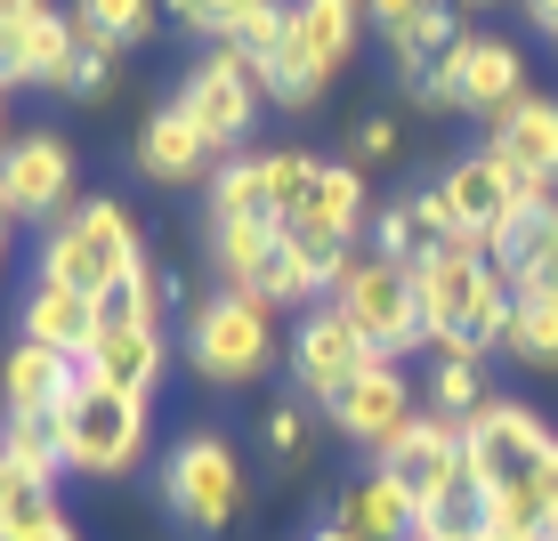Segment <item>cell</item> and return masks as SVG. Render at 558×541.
<instances>
[{
	"instance_id": "cell-1",
	"label": "cell",
	"mask_w": 558,
	"mask_h": 541,
	"mask_svg": "<svg viewBox=\"0 0 558 541\" xmlns=\"http://www.w3.org/2000/svg\"><path fill=\"white\" fill-rule=\"evenodd\" d=\"M461 469L494 533H558V429L534 404L494 396L477 420H461Z\"/></svg>"
},
{
	"instance_id": "cell-2",
	"label": "cell",
	"mask_w": 558,
	"mask_h": 541,
	"mask_svg": "<svg viewBox=\"0 0 558 541\" xmlns=\"http://www.w3.org/2000/svg\"><path fill=\"white\" fill-rule=\"evenodd\" d=\"M413 299H421V347H429L437 364H486V356H502V340H510V275L486 259L477 243H446V250H429V259L413 267Z\"/></svg>"
},
{
	"instance_id": "cell-3",
	"label": "cell",
	"mask_w": 558,
	"mask_h": 541,
	"mask_svg": "<svg viewBox=\"0 0 558 541\" xmlns=\"http://www.w3.org/2000/svg\"><path fill=\"white\" fill-rule=\"evenodd\" d=\"M49 429H57V453H65L73 477H130L154 444V396L106 389V380H89V364H73Z\"/></svg>"
},
{
	"instance_id": "cell-4",
	"label": "cell",
	"mask_w": 558,
	"mask_h": 541,
	"mask_svg": "<svg viewBox=\"0 0 558 541\" xmlns=\"http://www.w3.org/2000/svg\"><path fill=\"white\" fill-rule=\"evenodd\" d=\"M146 259V243H138V219H130L113 195H82L65 210V219L41 235V250H33V275L41 283H65V292H82V299H113L130 283V267Z\"/></svg>"
},
{
	"instance_id": "cell-5",
	"label": "cell",
	"mask_w": 558,
	"mask_h": 541,
	"mask_svg": "<svg viewBox=\"0 0 558 541\" xmlns=\"http://www.w3.org/2000/svg\"><path fill=\"white\" fill-rule=\"evenodd\" d=\"M364 41V0H292V25H283V49L259 65V89L276 106L307 113L324 89L349 73V57Z\"/></svg>"
},
{
	"instance_id": "cell-6",
	"label": "cell",
	"mask_w": 558,
	"mask_h": 541,
	"mask_svg": "<svg viewBox=\"0 0 558 541\" xmlns=\"http://www.w3.org/2000/svg\"><path fill=\"white\" fill-rule=\"evenodd\" d=\"M283 356L276 307L252 292H210L186 307V364H195L203 389H252L267 364Z\"/></svg>"
},
{
	"instance_id": "cell-7",
	"label": "cell",
	"mask_w": 558,
	"mask_h": 541,
	"mask_svg": "<svg viewBox=\"0 0 558 541\" xmlns=\"http://www.w3.org/2000/svg\"><path fill=\"white\" fill-rule=\"evenodd\" d=\"M340 307V316L356 323L364 340H373V356L405 364L421 347V299H413V267L380 259V250H340L332 259V292H324Z\"/></svg>"
},
{
	"instance_id": "cell-8",
	"label": "cell",
	"mask_w": 558,
	"mask_h": 541,
	"mask_svg": "<svg viewBox=\"0 0 558 541\" xmlns=\"http://www.w3.org/2000/svg\"><path fill=\"white\" fill-rule=\"evenodd\" d=\"M162 509L186 533H227L243 509V453L227 429H186L162 453Z\"/></svg>"
},
{
	"instance_id": "cell-9",
	"label": "cell",
	"mask_w": 558,
	"mask_h": 541,
	"mask_svg": "<svg viewBox=\"0 0 558 541\" xmlns=\"http://www.w3.org/2000/svg\"><path fill=\"white\" fill-rule=\"evenodd\" d=\"M429 195H437V210H446V226L461 243H477V250H494V235H510L526 210H543V202H558V195H543V186H526V179H510L502 162H494L486 146L477 153H461V162H446L429 179Z\"/></svg>"
},
{
	"instance_id": "cell-10",
	"label": "cell",
	"mask_w": 558,
	"mask_h": 541,
	"mask_svg": "<svg viewBox=\"0 0 558 541\" xmlns=\"http://www.w3.org/2000/svg\"><path fill=\"white\" fill-rule=\"evenodd\" d=\"M259 98H267V89H259V65H252L235 41H210L195 65H186V82H179L186 122L203 130V146L219 153V162L243 146V130L259 122Z\"/></svg>"
},
{
	"instance_id": "cell-11",
	"label": "cell",
	"mask_w": 558,
	"mask_h": 541,
	"mask_svg": "<svg viewBox=\"0 0 558 541\" xmlns=\"http://www.w3.org/2000/svg\"><path fill=\"white\" fill-rule=\"evenodd\" d=\"M283 356H292L300 396H307V404H324V413H332V396L349 389V380H364V372L380 364V356H373V340H364L332 299H316V307L300 316V332L283 340Z\"/></svg>"
},
{
	"instance_id": "cell-12",
	"label": "cell",
	"mask_w": 558,
	"mask_h": 541,
	"mask_svg": "<svg viewBox=\"0 0 558 541\" xmlns=\"http://www.w3.org/2000/svg\"><path fill=\"white\" fill-rule=\"evenodd\" d=\"M73 179H82V162H73V146L57 130H25V138L0 146V210L9 219L57 226L73 210Z\"/></svg>"
},
{
	"instance_id": "cell-13",
	"label": "cell",
	"mask_w": 558,
	"mask_h": 541,
	"mask_svg": "<svg viewBox=\"0 0 558 541\" xmlns=\"http://www.w3.org/2000/svg\"><path fill=\"white\" fill-rule=\"evenodd\" d=\"M373 469H389L421 517H429V509H453V501H470V469H461V429H453V420H437V413H413V429L397 437L389 453L373 460Z\"/></svg>"
},
{
	"instance_id": "cell-14",
	"label": "cell",
	"mask_w": 558,
	"mask_h": 541,
	"mask_svg": "<svg viewBox=\"0 0 558 541\" xmlns=\"http://www.w3.org/2000/svg\"><path fill=\"white\" fill-rule=\"evenodd\" d=\"M364 219H373V179L356 162H324L316 186L300 195V210L283 219V235H300L316 259H340V250H356Z\"/></svg>"
},
{
	"instance_id": "cell-15",
	"label": "cell",
	"mask_w": 558,
	"mask_h": 541,
	"mask_svg": "<svg viewBox=\"0 0 558 541\" xmlns=\"http://www.w3.org/2000/svg\"><path fill=\"white\" fill-rule=\"evenodd\" d=\"M413 413H421V404H413V380H405V364H389V356L332 396V429L349 437L356 453H373V460L413 429Z\"/></svg>"
},
{
	"instance_id": "cell-16",
	"label": "cell",
	"mask_w": 558,
	"mask_h": 541,
	"mask_svg": "<svg viewBox=\"0 0 558 541\" xmlns=\"http://www.w3.org/2000/svg\"><path fill=\"white\" fill-rule=\"evenodd\" d=\"M446 89H453V113L494 122V113H510L526 98V57L502 33H461V49L446 57Z\"/></svg>"
},
{
	"instance_id": "cell-17",
	"label": "cell",
	"mask_w": 558,
	"mask_h": 541,
	"mask_svg": "<svg viewBox=\"0 0 558 541\" xmlns=\"http://www.w3.org/2000/svg\"><path fill=\"white\" fill-rule=\"evenodd\" d=\"M486 153L510 170V179H526V186H543V195H558V98L526 89L510 113H494V122H486Z\"/></svg>"
},
{
	"instance_id": "cell-18",
	"label": "cell",
	"mask_w": 558,
	"mask_h": 541,
	"mask_svg": "<svg viewBox=\"0 0 558 541\" xmlns=\"http://www.w3.org/2000/svg\"><path fill=\"white\" fill-rule=\"evenodd\" d=\"M73 57H82V25L57 16V9H41L33 25L0 33V82H9V89H65Z\"/></svg>"
},
{
	"instance_id": "cell-19",
	"label": "cell",
	"mask_w": 558,
	"mask_h": 541,
	"mask_svg": "<svg viewBox=\"0 0 558 541\" xmlns=\"http://www.w3.org/2000/svg\"><path fill=\"white\" fill-rule=\"evenodd\" d=\"M98 332H106V307H98V299H82V292H65V283H41V275H33L25 307H16V340L57 347V356L82 364L89 347H98Z\"/></svg>"
},
{
	"instance_id": "cell-20",
	"label": "cell",
	"mask_w": 558,
	"mask_h": 541,
	"mask_svg": "<svg viewBox=\"0 0 558 541\" xmlns=\"http://www.w3.org/2000/svg\"><path fill=\"white\" fill-rule=\"evenodd\" d=\"M82 364H89V380H106V389L154 396V389H162V372H170V340H162V323L106 316V332H98V347H89Z\"/></svg>"
},
{
	"instance_id": "cell-21",
	"label": "cell",
	"mask_w": 558,
	"mask_h": 541,
	"mask_svg": "<svg viewBox=\"0 0 558 541\" xmlns=\"http://www.w3.org/2000/svg\"><path fill=\"white\" fill-rule=\"evenodd\" d=\"M130 153H138V170H146L154 186H186V179H210V162H219V153L203 146V130L186 122V106H179V98L146 113V122H138V146H130Z\"/></svg>"
},
{
	"instance_id": "cell-22",
	"label": "cell",
	"mask_w": 558,
	"mask_h": 541,
	"mask_svg": "<svg viewBox=\"0 0 558 541\" xmlns=\"http://www.w3.org/2000/svg\"><path fill=\"white\" fill-rule=\"evenodd\" d=\"M332 526L349 533V541H413L421 509L405 501V485H397L389 469H364V477H349V485H340Z\"/></svg>"
},
{
	"instance_id": "cell-23",
	"label": "cell",
	"mask_w": 558,
	"mask_h": 541,
	"mask_svg": "<svg viewBox=\"0 0 558 541\" xmlns=\"http://www.w3.org/2000/svg\"><path fill=\"white\" fill-rule=\"evenodd\" d=\"M486 259L510 275V292H518V299H558V202L526 210L510 235H494Z\"/></svg>"
},
{
	"instance_id": "cell-24",
	"label": "cell",
	"mask_w": 558,
	"mask_h": 541,
	"mask_svg": "<svg viewBox=\"0 0 558 541\" xmlns=\"http://www.w3.org/2000/svg\"><path fill=\"white\" fill-rule=\"evenodd\" d=\"M446 243H453V226H446V210H437L429 186L397 195L389 210H380V226H373V250H380V259H397V267H421L429 250H446Z\"/></svg>"
},
{
	"instance_id": "cell-25",
	"label": "cell",
	"mask_w": 558,
	"mask_h": 541,
	"mask_svg": "<svg viewBox=\"0 0 558 541\" xmlns=\"http://www.w3.org/2000/svg\"><path fill=\"white\" fill-rule=\"evenodd\" d=\"M65 380H73V356H57V347L16 340L9 356H0V413H57Z\"/></svg>"
},
{
	"instance_id": "cell-26",
	"label": "cell",
	"mask_w": 558,
	"mask_h": 541,
	"mask_svg": "<svg viewBox=\"0 0 558 541\" xmlns=\"http://www.w3.org/2000/svg\"><path fill=\"white\" fill-rule=\"evenodd\" d=\"M276 235H283L276 219H219V226H210V267H219V292H259Z\"/></svg>"
},
{
	"instance_id": "cell-27",
	"label": "cell",
	"mask_w": 558,
	"mask_h": 541,
	"mask_svg": "<svg viewBox=\"0 0 558 541\" xmlns=\"http://www.w3.org/2000/svg\"><path fill=\"white\" fill-rule=\"evenodd\" d=\"M0 460H9V477L57 485V477H65V453H57L49 413H0Z\"/></svg>"
},
{
	"instance_id": "cell-28",
	"label": "cell",
	"mask_w": 558,
	"mask_h": 541,
	"mask_svg": "<svg viewBox=\"0 0 558 541\" xmlns=\"http://www.w3.org/2000/svg\"><path fill=\"white\" fill-rule=\"evenodd\" d=\"M203 219H267V179H259V153H227V162H210L203 179Z\"/></svg>"
},
{
	"instance_id": "cell-29",
	"label": "cell",
	"mask_w": 558,
	"mask_h": 541,
	"mask_svg": "<svg viewBox=\"0 0 558 541\" xmlns=\"http://www.w3.org/2000/svg\"><path fill=\"white\" fill-rule=\"evenodd\" d=\"M502 356L534 364V372H558V299H518V307H510Z\"/></svg>"
},
{
	"instance_id": "cell-30",
	"label": "cell",
	"mask_w": 558,
	"mask_h": 541,
	"mask_svg": "<svg viewBox=\"0 0 558 541\" xmlns=\"http://www.w3.org/2000/svg\"><path fill=\"white\" fill-rule=\"evenodd\" d=\"M154 16H162V0H82L73 25L98 33V41H113V49H138L146 33H154Z\"/></svg>"
},
{
	"instance_id": "cell-31",
	"label": "cell",
	"mask_w": 558,
	"mask_h": 541,
	"mask_svg": "<svg viewBox=\"0 0 558 541\" xmlns=\"http://www.w3.org/2000/svg\"><path fill=\"white\" fill-rule=\"evenodd\" d=\"M316 153H307V146H276V153H259V179H267V219H292V210H300V195H307V186H316Z\"/></svg>"
},
{
	"instance_id": "cell-32",
	"label": "cell",
	"mask_w": 558,
	"mask_h": 541,
	"mask_svg": "<svg viewBox=\"0 0 558 541\" xmlns=\"http://www.w3.org/2000/svg\"><path fill=\"white\" fill-rule=\"evenodd\" d=\"M486 380H477V364H437V372H429V413L437 420H453V429H461V420H477V413H486Z\"/></svg>"
},
{
	"instance_id": "cell-33",
	"label": "cell",
	"mask_w": 558,
	"mask_h": 541,
	"mask_svg": "<svg viewBox=\"0 0 558 541\" xmlns=\"http://www.w3.org/2000/svg\"><path fill=\"white\" fill-rule=\"evenodd\" d=\"M162 9H170V25H186L195 41H235L259 0H162Z\"/></svg>"
},
{
	"instance_id": "cell-34",
	"label": "cell",
	"mask_w": 558,
	"mask_h": 541,
	"mask_svg": "<svg viewBox=\"0 0 558 541\" xmlns=\"http://www.w3.org/2000/svg\"><path fill=\"white\" fill-rule=\"evenodd\" d=\"M113 65H122V49L98 41V33H82V57H73V73H65V98H106Z\"/></svg>"
},
{
	"instance_id": "cell-35",
	"label": "cell",
	"mask_w": 558,
	"mask_h": 541,
	"mask_svg": "<svg viewBox=\"0 0 558 541\" xmlns=\"http://www.w3.org/2000/svg\"><path fill=\"white\" fill-rule=\"evenodd\" d=\"M283 25H292V0H259L252 16H243V33H235V49L252 57V65H267V57L283 49Z\"/></svg>"
},
{
	"instance_id": "cell-36",
	"label": "cell",
	"mask_w": 558,
	"mask_h": 541,
	"mask_svg": "<svg viewBox=\"0 0 558 541\" xmlns=\"http://www.w3.org/2000/svg\"><path fill=\"white\" fill-rule=\"evenodd\" d=\"M413 541H486V517H477V501H453V509H429V517H421Z\"/></svg>"
},
{
	"instance_id": "cell-37",
	"label": "cell",
	"mask_w": 558,
	"mask_h": 541,
	"mask_svg": "<svg viewBox=\"0 0 558 541\" xmlns=\"http://www.w3.org/2000/svg\"><path fill=\"white\" fill-rule=\"evenodd\" d=\"M267 444H276L283 469L307 460V413H300V404H267Z\"/></svg>"
},
{
	"instance_id": "cell-38",
	"label": "cell",
	"mask_w": 558,
	"mask_h": 541,
	"mask_svg": "<svg viewBox=\"0 0 558 541\" xmlns=\"http://www.w3.org/2000/svg\"><path fill=\"white\" fill-rule=\"evenodd\" d=\"M429 9H437V0H364V25H373L380 41H397V33H405V25H421Z\"/></svg>"
},
{
	"instance_id": "cell-39",
	"label": "cell",
	"mask_w": 558,
	"mask_h": 541,
	"mask_svg": "<svg viewBox=\"0 0 558 541\" xmlns=\"http://www.w3.org/2000/svg\"><path fill=\"white\" fill-rule=\"evenodd\" d=\"M373 162H397V122H389V113L356 122V170H373Z\"/></svg>"
},
{
	"instance_id": "cell-40",
	"label": "cell",
	"mask_w": 558,
	"mask_h": 541,
	"mask_svg": "<svg viewBox=\"0 0 558 541\" xmlns=\"http://www.w3.org/2000/svg\"><path fill=\"white\" fill-rule=\"evenodd\" d=\"M49 0H0V33H16V25H33V16H41Z\"/></svg>"
},
{
	"instance_id": "cell-41",
	"label": "cell",
	"mask_w": 558,
	"mask_h": 541,
	"mask_svg": "<svg viewBox=\"0 0 558 541\" xmlns=\"http://www.w3.org/2000/svg\"><path fill=\"white\" fill-rule=\"evenodd\" d=\"M526 16H534V33H543V41H558V0H526Z\"/></svg>"
},
{
	"instance_id": "cell-42",
	"label": "cell",
	"mask_w": 558,
	"mask_h": 541,
	"mask_svg": "<svg viewBox=\"0 0 558 541\" xmlns=\"http://www.w3.org/2000/svg\"><path fill=\"white\" fill-rule=\"evenodd\" d=\"M307 541H349V533H340V526H332V517H324V526H316V533H307Z\"/></svg>"
},
{
	"instance_id": "cell-43",
	"label": "cell",
	"mask_w": 558,
	"mask_h": 541,
	"mask_svg": "<svg viewBox=\"0 0 558 541\" xmlns=\"http://www.w3.org/2000/svg\"><path fill=\"white\" fill-rule=\"evenodd\" d=\"M0 146H9V82H0Z\"/></svg>"
},
{
	"instance_id": "cell-44",
	"label": "cell",
	"mask_w": 558,
	"mask_h": 541,
	"mask_svg": "<svg viewBox=\"0 0 558 541\" xmlns=\"http://www.w3.org/2000/svg\"><path fill=\"white\" fill-rule=\"evenodd\" d=\"M41 541H82V533H73V526H49V533H41Z\"/></svg>"
},
{
	"instance_id": "cell-45",
	"label": "cell",
	"mask_w": 558,
	"mask_h": 541,
	"mask_svg": "<svg viewBox=\"0 0 558 541\" xmlns=\"http://www.w3.org/2000/svg\"><path fill=\"white\" fill-rule=\"evenodd\" d=\"M0 259H9V210H0Z\"/></svg>"
},
{
	"instance_id": "cell-46",
	"label": "cell",
	"mask_w": 558,
	"mask_h": 541,
	"mask_svg": "<svg viewBox=\"0 0 558 541\" xmlns=\"http://www.w3.org/2000/svg\"><path fill=\"white\" fill-rule=\"evenodd\" d=\"M453 9H494V0H453Z\"/></svg>"
},
{
	"instance_id": "cell-47",
	"label": "cell",
	"mask_w": 558,
	"mask_h": 541,
	"mask_svg": "<svg viewBox=\"0 0 558 541\" xmlns=\"http://www.w3.org/2000/svg\"><path fill=\"white\" fill-rule=\"evenodd\" d=\"M0 493H9V460H0Z\"/></svg>"
},
{
	"instance_id": "cell-48",
	"label": "cell",
	"mask_w": 558,
	"mask_h": 541,
	"mask_svg": "<svg viewBox=\"0 0 558 541\" xmlns=\"http://www.w3.org/2000/svg\"><path fill=\"white\" fill-rule=\"evenodd\" d=\"M550 541H558V533H550Z\"/></svg>"
}]
</instances>
